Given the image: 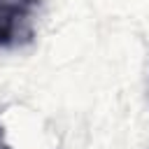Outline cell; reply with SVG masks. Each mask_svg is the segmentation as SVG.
I'll use <instances>...</instances> for the list:
<instances>
[{
	"label": "cell",
	"mask_w": 149,
	"mask_h": 149,
	"mask_svg": "<svg viewBox=\"0 0 149 149\" xmlns=\"http://www.w3.org/2000/svg\"><path fill=\"white\" fill-rule=\"evenodd\" d=\"M0 140H2V128H0Z\"/></svg>",
	"instance_id": "3957f363"
},
{
	"label": "cell",
	"mask_w": 149,
	"mask_h": 149,
	"mask_svg": "<svg viewBox=\"0 0 149 149\" xmlns=\"http://www.w3.org/2000/svg\"><path fill=\"white\" fill-rule=\"evenodd\" d=\"M0 149H12V147H7V144H5L2 140H0Z\"/></svg>",
	"instance_id": "7a4b0ae2"
},
{
	"label": "cell",
	"mask_w": 149,
	"mask_h": 149,
	"mask_svg": "<svg viewBox=\"0 0 149 149\" xmlns=\"http://www.w3.org/2000/svg\"><path fill=\"white\" fill-rule=\"evenodd\" d=\"M42 0H0V49H16L33 42V14Z\"/></svg>",
	"instance_id": "6da1fadb"
}]
</instances>
